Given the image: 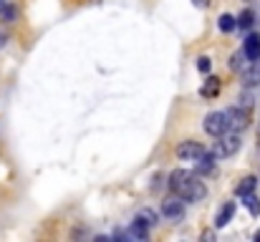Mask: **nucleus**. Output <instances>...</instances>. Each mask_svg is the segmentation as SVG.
<instances>
[{"label":"nucleus","instance_id":"obj_1","mask_svg":"<svg viewBox=\"0 0 260 242\" xmlns=\"http://www.w3.org/2000/svg\"><path fill=\"white\" fill-rule=\"evenodd\" d=\"M167 187H170L172 194L182 197L184 202H202L207 197V187H205V182L197 171L174 169L167 177Z\"/></svg>","mask_w":260,"mask_h":242},{"label":"nucleus","instance_id":"obj_2","mask_svg":"<svg viewBox=\"0 0 260 242\" xmlns=\"http://www.w3.org/2000/svg\"><path fill=\"white\" fill-rule=\"evenodd\" d=\"M240 147H243L240 134H238V131H228V134L217 136V142H215V147H212L210 152H212L217 159H230V157H235V154L240 152Z\"/></svg>","mask_w":260,"mask_h":242},{"label":"nucleus","instance_id":"obj_3","mask_svg":"<svg viewBox=\"0 0 260 242\" xmlns=\"http://www.w3.org/2000/svg\"><path fill=\"white\" fill-rule=\"evenodd\" d=\"M202 129H205V134H210V136H222V134H228L230 131V121H228V111H210L205 119H202Z\"/></svg>","mask_w":260,"mask_h":242},{"label":"nucleus","instance_id":"obj_4","mask_svg":"<svg viewBox=\"0 0 260 242\" xmlns=\"http://www.w3.org/2000/svg\"><path fill=\"white\" fill-rule=\"evenodd\" d=\"M184 212H187V202H184L182 197H177V194L165 197V202H162V210H159V215H162L165 220H170V222L182 220V217H184Z\"/></svg>","mask_w":260,"mask_h":242},{"label":"nucleus","instance_id":"obj_5","mask_svg":"<svg viewBox=\"0 0 260 242\" xmlns=\"http://www.w3.org/2000/svg\"><path fill=\"white\" fill-rule=\"evenodd\" d=\"M205 152H207V149H205L200 142H194V139H184V142H179V144L174 147V154H177L179 161H197Z\"/></svg>","mask_w":260,"mask_h":242},{"label":"nucleus","instance_id":"obj_6","mask_svg":"<svg viewBox=\"0 0 260 242\" xmlns=\"http://www.w3.org/2000/svg\"><path fill=\"white\" fill-rule=\"evenodd\" d=\"M228 111V121H230V131H238V134H243L248 126H250V109H243V106H230V109H225Z\"/></svg>","mask_w":260,"mask_h":242},{"label":"nucleus","instance_id":"obj_7","mask_svg":"<svg viewBox=\"0 0 260 242\" xmlns=\"http://www.w3.org/2000/svg\"><path fill=\"white\" fill-rule=\"evenodd\" d=\"M215 164H217V157H215V154L207 149V152H205L200 159L194 161V171H197L200 177H210V174L215 171Z\"/></svg>","mask_w":260,"mask_h":242},{"label":"nucleus","instance_id":"obj_8","mask_svg":"<svg viewBox=\"0 0 260 242\" xmlns=\"http://www.w3.org/2000/svg\"><path fill=\"white\" fill-rule=\"evenodd\" d=\"M240 83H243L245 88H255V86H260V61H253V63L240 74Z\"/></svg>","mask_w":260,"mask_h":242},{"label":"nucleus","instance_id":"obj_9","mask_svg":"<svg viewBox=\"0 0 260 242\" xmlns=\"http://www.w3.org/2000/svg\"><path fill=\"white\" fill-rule=\"evenodd\" d=\"M233 217H235V202H225V204L217 210V215H215V227H217V230L228 227V225L233 222Z\"/></svg>","mask_w":260,"mask_h":242},{"label":"nucleus","instance_id":"obj_10","mask_svg":"<svg viewBox=\"0 0 260 242\" xmlns=\"http://www.w3.org/2000/svg\"><path fill=\"white\" fill-rule=\"evenodd\" d=\"M243 51H245V56L250 58V63H253V61H260V33H248V36H245Z\"/></svg>","mask_w":260,"mask_h":242},{"label":"nucleus","instance_id":"obj_11","mask_svg":"<svg viewBox=\"0 0 260 242\" xmlns=\"http://www.w3.org/2000/svg\"><path fill=\"white\" fill-rule=\"evenodd\" d=\"M220 88H222V81L217 79V76H207L205 83H202V88H200V96L202 98H217L220 96Z\"/></svg>","mask_w":260,"mask_h":242},{"label":"nucleus","instance_id":"obj_12","mask_svg":"<svg viewBox=\"0 0 260 242\" xmlns=\"http://www.w3.org/2000/svg\"><path fill=\"white\" fill-rule=\"evenodd\" d=\"M126 235H129L132 240L144 242L147 237H149V227H147L144 222H139V220L134 217V220H132V225H129V230H126Z\"/></svg>","mask_w":260,"mask_h":242},{"label":"nucleus","instance_id":"obj_13","mask_svg":"<svg viewBox=\"0 0 260 242\" xmlns=\"http://www.w3.org/2000/svg\"><path fill=\"white\" fill-rule=\"evenodd\" d=\"M248 66H250V58L245 56V51H243V48H240V51H235V53L230 56V71H235V74H243Z\"/></svg>","mask_w":260,"mask_h":242},{"label":"nucleus","instance_id":"obj_14","mask_svg":"<svg viewBox=\"0 0 260 242\" xmlns=\"http://www.w3.org/2000/svg\"><path fill=\"white\" fill-rule=\"evenodd\" d=\"M255 187H258V177H253V174H248V177H243V179H240V184L235 187V194H238V197H245V194H253V192H255Z\"/></svg>","mask_w":260,"mask_h":242},{"label":"nucleus","instance_id":"obj_15","mask_svg":"<svg viewBox=\"0 0 260 242\" xmlns=\"http://www.w3.org/2000/svg\"><path fill=\"white\" fill-rule=\"evenodd\" d=\"M137 220H139V222H144V225H147L149 230L159 225V215H157L154 210H149V207H144V210H139V212H137Z\"/></svg>","mask_w":260,"mask_h":242},{"label":"nucleus","instance_id":"obj_16","mask_svg":"<svg viewBox=\"0 0 260 242\" xmlns=\"http://www.w3.org/2000/svg\"><path fill=\"white\" fill-rule=\"evenodd\" d=\"M217 28H220L222 33H233V30L238 28V18L230 15V13H222V15L217 18Z\"/></svg>","mask_w":260,"mask_h":242},{"label":"nucleus","instance_id":"obj_17","mask_svg":"<svg viewBox=\"0 0 260 242\" xmlns=\"http://www.w3.org/2000/svg\"><path fill=\"white\" fill-rule=\"evenodd\" d=\"M253 25H255V13H253L250 8H245V10L238 15V28H240V30H250Z\"/></svg>","mask_w":260,"mask_h":242},{"label":"nucleus","instance_id":"obj_18","mask_svg":"<svg viewBox=\"0 0 260 242\" xmlns=\"http://www.w3.org/2000/svg\"><path fill=\"white\" fill-rule=\"evenodd\" d=\"M243 202H245L248 212H250L253 217H258L260 215V199L255 197V192H253V194H245V197H243Z\"/></svg>","mask_w":260,"mask_h":242},{"label":"nucleus","instance_id":"obj_19","mask_svg":"<svg viewBox=\"0 0 260 242\" xmlns=\"http://www.w3.org/2000/svg\"><path fill=\"white\" fill-rule=\"evenodd\" d=\"M197 71H200V74H210V71H212V61H210L207 56H200V58H197Z\"/></svg>","mask_w":260,"mask_h":242},{"label":"nucleus","instance_id":"obj_20","mask_svg":"<svg viewBox=\"0 0 260 242\" xmlns=\"http://www.w3.org/2000/svg\"><path fill=\"white\" fill-rule=\"evenodd\" d=\"M0 18H3L5 23H13V20H15V8H13V5L8 3V5L3 8V13H0Z\"/></svg>","mask_w":260,"mask_h":242},{"label":"nucleus","instance_id":"obj_21","mask_svg":"<svg viewBox=\"0 0 260 242\" xmlns=\"http://www.w3.org/2000/svg\"><path fill=\"white\" fill-rule=\"evenodd\" d=\"M238 106H243V109H250V106H253V93H243V96L238 98Z\"/></svg>","mask_w":260,"mask_h":242},{"label":"nucleus","instance_id":"obj_22","mask_svg":"<svg viewBox=\"0 0 260 242\" xmlns=\"http://www.w3.org/2000/svg\"><path fill=\"white\" fill-rule=\"evenodd\" d=\"M192 3H194V5H197V8H207V5H210V3H212V0H192Z\"/></svg>","mask_w":260,"mask_h":242},{"label":"nucleus","instance_id":"obj_23","mask_svg":"<svg viewBox=\"0 0 260 242\" xmlns=\"http://www.w3.org/2000/svg\"><path fill=\"white\" fill-rule=\"evenodd\" d=\"M8 5V0H0V13H3V8Z\"/></svg>","mask_w":260,"mask_h":242},{"label":"nucleus","instance_id":"obj_24","mask_svg":"<svg viewBox=\"0 0 260 242\" xmlns=\"http://www.w3.org/2000/svg\"><path fill=\"white\" fill-rule=\"evenodd\" d=\"M255 240H258V242H260V230H258V232H255Z\"/></svg>","mask_w":260,"mask_h":242},{"label":"nucleus","instance_id":"obj_25","mask_svg":"<svg viewBox=\"0 0 260 242\" xmlns=\"http://www.w3.org/2000/svg\"><path fill=\"white\" fill-rule=\"evenodd\" d=\"M248 3H250V0H248Z\"/></svg>","mask_w":260,"mask_h":242}]
</instances>
